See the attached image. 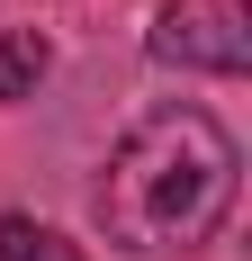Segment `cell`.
I'll return each mask as SVG.
<instances>
[{"label":"cell","instance_id":"obj_1","mask_svg":"<svg viewBox=\"0 0 252 261\" xmlns=\"http://www.w3.org/2000/svg\"><path fill=\"white\" fill-rule=\"evenodd\" d=\"M234 135L207 108H153L144 126L108 153L99 225L126 252H189L225 225L234 207Z\"/></svg>","mask_w":252,"mask_h":261},{"label":"cell","instance_id":"obj_2","mask_svg":"<svg viewBox=\"0 0 252 261\" xmlns=\"http://www.w3.org/2000/svg\"><path fill=\"white\" fill-rule=\"evenodd\" d=\"M153 54L162 63H189V72H243L252 36H243V18L225 0H180V9L153 18Z\"/></svg>","mask_w":252,"mask_h":261},{"label":"cell","instance_id":"obj_3","mask_svg":"<svg viewBox=\"0 0 252 261\" xmlns=\"http://www.w3.org/2000/svg\"><path fill=\"white\" fill-rule=\"evenodd\" d=\"M45 63H54V45L36 36V27H9V36H0V108L36 99V81H45Z\"/></svg>","mask_w":252,"mask_h":261},{"label":"cell","instance_id":"obj_4","mask_svg":"<svg viewBox=\"0 0 252 261\" xmlns=\"http://www.w3.org/2000/svg\"><path fill=\"white\" fill-rule=\"evenodd\" d=\"M0 261H81L54 225H27V216H0Z\"/></svg>","mask_w":252,"mask_h":261}]
</instances>
